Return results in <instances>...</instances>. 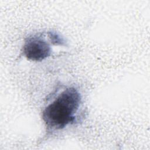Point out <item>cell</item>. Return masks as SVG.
I'll use <instances>...</instances> for the list:
<instances>
[{
  "mask_svg": "<svg viewBox=\"0 0 150 150\" xmlns=\"http://www.w3.org/2000/svg\"><path fill=\"white\" fill-rule=\"evenodd\" d=\"M81 103V95L76 88H66L44 108L42 119L46 127L50 130H59L73 123Z\"/></svg>",
  "mask_w": 150,
  "mask_h": 150,
  "instance_id": "1",
  "label": "cell"
},
{
  "mask_svg": "<svg viewBox=\"0 0 150 150\" xmlns=\"http://www.w3.org/2000/svg\"><path fill=\"white\" fill-rule=\"evenodd\" d=\"M51 47L41 34H36L28 38L23 46V53L29 60L42 61L51 54Z\"/></svg>",
  "mask_w": 150,
  "mask_h": 150,
  "instance_id": "2",
  "label": "cell"
}]
</instances>
